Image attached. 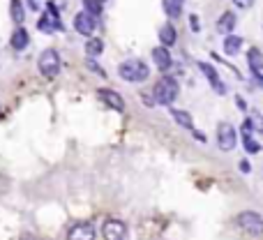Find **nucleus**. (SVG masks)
<instances>
[{"mask_svg": "<svg viewBox=\"0 0 263 240\" xmlns=\"http://www.w3.org/2000/svg\"><path fill=\"white\" fill-rule=\"evenodd\" d=\"M178 93H180L178 81H175L173 77H164V79H159V81L155 83L153 99L157 104H162V106H171V104L175 102V97H178Z\"/></svg>", "mask_w": 263, "mask_h": 240, "instance_id": "nucleus-1", "label": "nucleus"}, {"mask_svg": "<svg viewBox=\"0 0 263 240\" xmlns=\"http://www.w3.org/2000/svg\"><path fill=\"white\" fill-rule=\"evenodd\" d=\"M118 74H120L125 81H129V83H141V81L148 79L150 70H148V65H146L143 60L129 58V60H125V63L118 67Z\"/></svg>", "mask_w": 263, "mask_h": 240, "instance_id": "nucleus-2", "label": "nucleus"}, {"mask_svg": "<svg viewBox=\"0 0 263 240\" xmlns=\"http://www.w3.org/2000/svg\"><path fill=\"white\" fill-rule=\"evenodd\" d=\"M37 67H39V74L46 79H53L60 74V55L55 49H46L39 53L37 58Z\"/></svg>", "mask_w": 263, "mask_h": 240, "instance_id": "nucleus-3", "label": "nucleus"}, {"mask_svg": "<svg viewBox=\"0 0 263 240\" xmlns=\"http://www.w3.org/2000/svg\"><path fill=\"white\" fill-rule=\"evenodd\" d=\"M238 226H240L245 233L258 238V235L263 233V217L256 210H245V213L238 215Z\"/></svg>", "mask_w": 263, "mask_h": 240, "instance_id": "nucleus-4", "label": "nucleus"}, {"mask_svg": "<svg viewBox=\"0 0 263 240\" xmlns=\"http://www.w3.org/2000/svg\"><path fill=\"white\" fill-rule=\"evenodd\" d=\"M37 28L42 33H55V30H62V21H60V14L55 12L53 3L46 5V12L42 14V19L37 21Z\"/></svg>", "mask_w": 263, "mask_h": 240, "instance_id": "nucleus-5", "label": "nucleus"}, {"mask_svg": "<svg viewBox=\"0 0 263 240\" xmlns=\"http://www.w3.org/2000/svg\"><path fill=\"white\" fill-rule=\"evenodd\" d=\"M102 238L104 240H127V224L120 219H106L102 224Z\"/></svg>", "mask_w": 263, "mask_h": 240, "instance_id": "nucleus-6", "label": "nucleus"}, {"mask_svg": "<svg viewBox=\"0 0 263 240\" xmlns=\"http://www.w3.org/2000/svg\"><path fill=\"white\" fill-rule=\"evenodd\" d=\"M236 130L229 125V123H222V125L217 127V146L219 150H224V153H229V150H233L236 148Z\"/></svg>", "mask_w": 263, "mask_h": 240, "instance_id": "nucleus-7", "label": "nucleus"}, {"mask_svg": "<svg viewBox=\"0 0 263 240\" xmlns=\"http://www.w3.org/2000/svg\"><path fill=\"white\" fill-rule=\"evenodd\" d=\"M95 238H97V231L90 222H79L67 231V240H95Z\"/></svg>", "mask_w": 263, "mask_h": 240, "instance_id": "nucleus-8", "label": "nucleus"}, {"mask_svg": "<svg viewBox=\"0 0 263 240\" xmlns=\"http://www.w3.org/2000/svg\"><path fill=\"white\" fill-rule=\"evenodd\" d=\"M74 30H77L79 35L90 37V35L95 33V17H93V14H88L86 10L79 12L77 17H74Z\"/></svg>", "mask_w": 263, "mask_h": 240, "instance_id": "nucleus-9", "label": "nucleus"}, {"mask_svg": "<svg viewBox=\"0 0 263 240\" xmlns=\"http://www.w3.org/2000/svg\"><path fill=\"white\" fill-rule=\"evenodd\" d=\"M97 97L102 99L106 106H111V109L125 111V99H122L120 95L115 93V90H109V88H99V90H97Z\"/></svg>", "mask_w": 263, "mask_h": 240, "instance_id": "nucleus-10", "label": "nucleus"}, {"mask_svg": "<svg viewBox=\"0 0 263 240\" xmlns=\"http://www.w3.org/2000/svg\"><path fill=\"white\" fill-rule=\"evenodd\" d=\"M247 63H249V70H252L254 79L261 83L263 81V53L258 49H249V53H247Z\"/></svg>", "mask_w": 263, "mask_h": 240, "instance_id": "nucleus-11", "label": "nucleus"}, {"mask_svg": "<svg viewBox=\"0 0 263 240\" xmlns=\"http://www.w3.org/2000/svg\"><path fill=\"white\" fill-rule=\"evenodd\" d=\"M199 67H201V72H203V77H206V79H208L210 83H213V88H215V93H219V95H224V93H226V88H224V83H222V79H219L217 70H215L213 65H208V63H199Z\"/></svg>", "mask_w": 263, "mask_h": 240, "instance_id": "nucleus-12", "label": "nucleus"}, {"mask_svg": "<svg viewBox=\"0 0 263 240\" xmlns=\"http://www.w3.org/2000/svg\"><path fill=\"white\" fill-rule=\"evenodd\" d=\"M153 60H155V65H157V70L166 72L171 70V53L166 46H155L153 49Z\"/></svg>", "mask_w": 263, "mask_h": 240, "instance_id": "nucleus-13", "label": "nucleus"}, {"mask_svg": "<svg viewBox=\"0 0 263 240\" xmlns=\"http://www.w3.org/2000/svg\"><path fill=\"white\" fill-rule=\"evenodd\" d=\"M10 44H12V49H17V51H23V49H26L28 44H30V35H28L26 28H17V30L12 33Z\"/></svg>", "mask_w": 263, "mask_h": 240, "instance_id": "nucleus-14", "label": "nucleus"}, {"mask_svg": "<svg viewBox=\"0 0 263 240\" xmlns=\"http://www.w3.org/2000/svg\"><path fill=\"white\" fill-rule=\"evenodd\" d=\"M233 28H236V14H233V12H224L217 21V30L222 35H229Z\"/></svg>", "mask_w": 263, "mask_h": 240, "instance_id": "nucleus-15", "label": "nucleus"}, {"mask_svg": "<svg viewBox=\"0 0 263 240\" xmlns=\"http://www.w3.org/2000/svg\"><path fill=\"white\" fill-rule=\"evenodd\" d=\"M175 39H178V33H175V28L171 23L159 28V42H162V46H173Z\"/></svg>", "mask_w": 263, "mask_h": 240, "instance_id": "nucleus-16", "label": "nucleus"}, {"mask_svg": "<svg viewBox=\"0 0 263 240\" xmlns=\"http://www.w3.org/2000/svg\"><path fill=\"white\" fill-rule=\"evenodd\" d=\"M240 46H242V37H238V35H226L224 37V51H226V55H236L238 51H240Z\"/></svg>", "mask_w": 263, "mask_h": 240, "instance_id": "nucleus-17", "label": "nucleus"}, {"mask_svg": "<svg viewBox=\"0 0 263 240\" xmlns=\"http://www.w3.org/2000/svg\"><path fill=\"white\" fill-rule=\"evenodd\" d=\"M171 118L178 123L180 127H185V130H192L194 123H192V115L187 113V111H180V109H171Z\"/></svg>", "mask_w": 263, "mask_h": 240, "instance_id": "nucleus-18", "label": "nucleus"}, {"mask_svg": "<svg viewBox=\"0 0 263 240\" xmlns=\"http://www.w3.org/2000/svg\"><path fill=\"white\" fill-rule=\"evenodd\" d=\"M164 3V12L169 14L171 19H178L182 14V5H185V0H162Z\"/></svg>", "mask_w": 263, "mask_h": 240, "instance_id": "nucleus-19", "label": "nucleus"}, {"mask_svg": "<svg viewBox=\"0 0 263 240\" xmlns=\"http://www.w3.org/2000/svg\"><path fill=\"white\" fill-rule=\"evenodd\" d=\"M242 146H245L247 153H258L261 150V146H258V141L254 139V132H242Z\"/></svg>", "mask_w": 263, "mask_h": 240, "instance_id": "nucleus-20", "label": "nucleus"}, {"mask_svg": "<svg viewBox=\"0 0 263 240\" xmlns=\"http://www.w3.org/2000/svg\"><path fill=\"white\" fill-rule=\"evenodd\" d=\"M104 51V42L99 37H93V39H88V44H86V53L90 55V58H95V55H99Z\"/></svg>", "mask_w": 263, "mask_h": 240, "instance_id": "nucleus-21", "label": "nucleus"}, {"mask_svg": "<svg viewBox=\"0 0 263 240\" xmlns=\"http://www.w3.org/2000/svg\"><path fill=\"white\" fill-rule=\"evenodd\" d=\"M10 10H12V19H14L17 23H23V19H26V12H23L21 0H12V3H10Z\"/></svg>", "mask_w": 263, "mask_h": 240, "instance_id": "nucleus-22", "label": "nucleus"}, {"mask_svg": "<svg viewBox=\"0 0 263 240\" xmlns=\"http://www.w3.org/2000/svg\"><path fill=\"white\" fill-rule=\"evenodd\" d=\"M83 7H86V12L93 14V17H99V14H102V0H83Z\"/></svg>", "mask_w": 263, "mask_h": 240, "instance_id": "nucleus-23", "label": "nucleus"}, {"mask_svg": "<svg viewBox=\"0 0 263 240\" xmlns=\"http://www.w3.org/2000/svg\"><path fill=\"white\" fill-rule=\"evenodd\" d=\"M86 65H88V70H90V72H95V74H99V77H104V74H106V72L102 70V67H99L93 58H88V63H86Z\"/></svg>", "mask_w": 263, "mask_h": 240, "instance_id": "nucleus-24", "label": "nucleus"}, {"mask_svg": "<svg viewBox=\"0 0 263 240\" xmlns=\"http://www.w3.org/2000/svg\"><path fill=\"white\" fill-rule=\"evenodd\" d=\"M236 3V7H240V10H249V7L254 5V0H233Z\"/></svg>", "mask_w": 263, "mask_h": 240, "instance_id": "nucleus-25", "label": "nucleus"}, {"mask_svg": "<svg viewBox=\"0 0 263 240\" xmlns=\"http://www.w3.org/2000/svg\"><path fill=\"white\" fill-rule=\"evenodd\" d=\"M240 171H245V173H247V171H249V164L242 162V164H240Z\"/></svg>", "mask_w": 263, "mask_h": 240, "instance_id": "nucleus-26", "label": "nucleus"}, {"mask_svg": "<svg viewBox=\"0 0 263 240\" xmlns=\"http://www.w3.org/2000/svg\"><path fill=\"white\" fill-rule=\"evenodd\" d=\"M0 115H3V106H0Z\"/></svg>", "mask_w": 263, "mask_h": 240, "instance_id": "nucleus-27", "label": "nucleus"}]
</instances>
